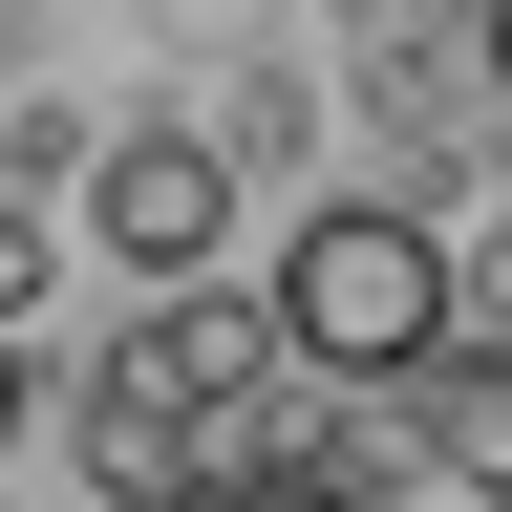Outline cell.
Instances as JSON below:
<instances>
[{"instance_id":"cell-1","label":"cell","mask_w":512,"mask_h":512,"mask_svg":"<svg viewBox=\"0 0 512 512\" xmlns=\"http://www.w3.org/2000/svg\"><path fill=\"white\" fill-rule=\"evenodd\" d=\"M256 384H278V320H256V299L150 278V299H128V342L86 363V448H107V491L150 512V491L256 470Z\"/></svg>"},{"instance_id":"cell-2","label":"cell","mask_w":512,"mask_h":512,"mask_svg":"<svg viewBox=\"0 0 512 512\" xmlns=\"http://www.w3.org/2000/svg\"><path fill=\"white\" fill-rule=\"evenodd\" d=\"M278 363H320V384H427L448 342H470V278H448V235L427 214H384V192H320V214L278 235Z\"/></svg>"},{"instance_id":"cell-3","label":"cell","mask_w":512,"mask_h":512,"mask_svg":"<svg viewBox=\"0 0 512 512\" xmlns=\"http://www.w3.org/2000/svg\"><path fill=\"white\" fill-rule=\"evenodd\" d=\"M214 235H235V150L214 128H171V107L86 128V256L107 278H214Z\"/></svg>"},{"instance_id":"cell-4","label":"cell","mask_w":512,"mask_h":512,"mask_svg":"<svg viewBox=\"0 0 512 512\" xmlns=\"http://www.w3.org/2000/svg\"><path fill=\"white\" fill-rule=\"evenodd\" d=\"M406 406H427V470H470V491H512V363H427Z\"/></svg>"},{"instance_id":"cell-5","label":"cell","mask_w":512,"mask_h":512,"mask_svg":"<svg viewBox=\"0 0 512 512\" xmlns=\"http://www.w3.org/2000/svg\"><path fill=\"white\" fill-rule=\"evenodd\" d=\"M150 512H384V491H342V470H214V491H150Z\"/></svg>"},{"instance_id":"cell-6","label":"cell","mask_w":512,"mask_h":512,"mask_svg":"<svg viewBox=\"0 0 512 512\" xmlns=\"http://www.w3.org/2000/svg\"><path fill=\"white\" fill-rule=\"evenodd\" d=\"M448 278H470V320H512V171L470 192V235H448Z\"/></svg>"},{"instance_id":"cell-7","label":"cell","mask_w":512,"mask_h":512,"mask_svg":"<svg viewBox=\"0 0 512 512\" xmlns=\"http://www.w3.org/2000/svg\"><path fill=\"white\" fill-rule=\"evenodd\" d=\"M470 86H491V107H512V0H470Z\"/></svg>"},{"instance_id":"cell-8","label":"cell","mask_w":512,"mask_h":512,"mask_svg":"<svg viewBox=\"0 0 512 512\" xmlns=\"http://www.w3.org/2000/svg\"><path fill=\"white\" fill-rule=\"evenodd\" d=\"M0 448H22V342H0Z\"/></svg>"},{"instance_id":"cell-9","label":"cell","mask_w":512,"mask_h":512,"mask_svg":"<svg viewBox=\"0 0 512 512\" xmlns=\"http://www.w3.org/2000/svg\"><path fill=\"white\" fill-rule=\"evenodd\" d=\"M384 22H427V0H384Z\"/></svg>"}]
</instances>
